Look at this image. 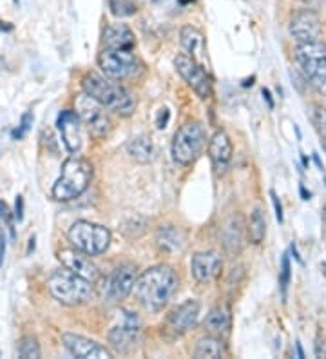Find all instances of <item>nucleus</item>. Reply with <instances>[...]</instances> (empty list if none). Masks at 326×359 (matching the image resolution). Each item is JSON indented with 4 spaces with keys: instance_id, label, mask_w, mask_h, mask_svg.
<instances>
[{
    "instance_id": "obj_1",
    "label": "nucleus",
    "mask_w": 326,
    "mask_h": 359,
    "mask_svg": "<svg viewBox=\"0 0 326 359\" xmlns=\"http://www.w3.org/2000/svg\"><path fill=\"white\" fill-rule=\"evenodd\" d=\"M176 289H178V276L167 265L149 269L135 283L136 299L152 312H158L165 307Z\"/></svg>"
},
{
    "instance_id": "obj_2",
    "label": "nucleus",
    "mask_w": 326,
    "mask_h": 359,
    "mask_svg": "<svg viewBox=\"0 0 326 359\" xmlns=\"http://www.w3.org/2000/svg\"><path fill=\"white\" fill-rule=\"evenodd\" d=\"M82 88L89 97L100 102L105 109L113 111L120 116H129L135 111L136 102L130 97V93L120 83L113 82V79H109V76L87 73L82 80Z\"/></svg>"
},
{
    "instance_id": "obj_3",
    "label": "nucleus",
    "mask_w": 326,
    "mask_h": 359,
    "mask_svg": "<svg viewBox=\"0 0 326 359\" xmlns=\"http://www.w3.org/2000/svg\"><path fill=\"white\" fill-rule=\"evenodd\" d=\"M93 178V165L83 158H69L62 165L60 178L53 185V198L58 202H69L79 198L89 187Z\"/></svg>"
},
{
    "instance_id": "obj_4",
    "label": "nucleus",
    "mask_w": 326,
    "mask_h": 359,
    "mask_svg": "<svg viewBox=\"0 0 326 359\" xmlns=\"http://www.w3.org/2000/svg\"><path fill=\"white\" fill-rule=\"evenodd\" d=\"M48 289L53 298L60 302L62 305H69V307L83 305L93 296L91 281L76 276L74 272L67 271V269L53 272L48 280Z\"/></svg>"
},
{
    "instance_id": "obj_5",
    "label": "nucleus",
    "mask_w": 326,
    "mask_h": 359,
    "mask_svg": "<svg viewBox=\"0 0 326 359\" xmlns=\"http://www.w3.org/2000/svg\"><path fill=\"white\" fill-rule=\"evenodd\" d=\"M296 60L310 86L326 97V44L319 40L299 44L296 48Z\"/></svg>"
},
{
    "instance_id": "obj_6",
    "label": "nucleus",
    "mask_w": 326,
    "mask_h": 359,
    "mask_svg": "<svg viewBox=\"0 0 326 359\" xmlns=\"http://www.w3.org/2000/svg\"><path fill=\"white\" fill-rule=\"evenodd\" d=\"M71 245L87 256H96L105 252L111 243V232L102 225L91 224V222H76L69 229Z\"/></svg>"
},
{
    "instance_id": "obj_7",
    "label": "nucleus",
    "mask_w": 326,
    "mask_h": 359,
    "mask_svg": "<svg viewBox=\"0 0 326 359\" xmlns=\"http://www.w3.org/2000/svg\"><path fill=\"white\" fill-rule=\"evenodd\" d=\"M205 131L198 122H189L178 129L172 140V158L182 165H189L200 156L205 147Z\"/></svg>"
},
{
    "instance_id": "obj_8",
    "label": "nucleus",
    "mask_w": 326,
    "mask_h": 359,
    "mask_svg": "<svg viewBox=\"0 0 326 359\" xmlns=\"http://www.w3.org/2000/svg\"><path fill=\"white\" fill-rule=\"evenodd\" d=\"M74 109H76V114L79 118L86 123V128L89 129L95 138H105V136L111 133V118L109 114L105 113V107L96 102L95 98L89 97L87 93H82V95H76L74 98Z\"/></svg>"
},
{
    "instance_id": "obj_9",
    "label": "nucleus",
    "mask_w": 326,
    "mask_h": 359,
    "mask_svg": "<svg viewBox=\"0 0 326 359\" xmlns=\"http://www.w3.org/2000/svg\"><path fill=\"white\" fill-rule=\"evenodd\" d=\"M142 334V323L135 312L122 311L118 316V323L109 330V343L120 354H129L136 348Z\"/></svg>"
},
{
    "instance_id": "obj_10",
    "label": "nucleus",
    "mask_w": 326,
    "mask_h": 359,
    "mask_svg": "<svg viewBox=\"0 0 326 359\" xmlns=\"http://www.w3.org/2000/svg\"><path fill=\"white\" fill-rule=\"evenodd\" d=\"M98 66L109 79L122 80L136 75L140 64L130 49L105 48L98 55Z\"/></svg>"
},
{
    "instance_id": "obj_11",
    "label": "nucleus",
    "mask_w": 326,
    "mask_h": 359,
    "mask_svg": "<svg viewBox=\"0 0 326 359\" xmlns=\"http://www.w3.org/2000/svg\"><path fill=\"white\" fill-rule=\"evenodd\" d=\"M174 66L182 75V79L191 86L192 91L201 100H207V98L212 97V83H210L209 76L205 73L203 66H200L194 58H191L189 55H178L176 60H174Z\"/></svg>"
},
{
    "instance_id": "obj_12",
    "label": "nucleus",
    "mask_w": 326,
    "mask_h": 359,
    "mask_svg": "<svg viewBox=\"0 0 326 359\" xmlns=\"http://www.w3.org/2000/svg\"><path fill=\"white\" fill-rule=\"evenodd\" d=\"M136 283V267L135 265H122L105 278L104 285H102V296L109 302H122L133 292Z\"/></svg>"
},
{
    "instance_id": "obj_13",
    "label": "nucleus",
    "mask_w": 326,
    "mask_h": 359,
    "mask_svg": "<svg viewBox=\"0 0 326 359\" xmlns=\"http://www.w3.org/2000/svg\"><path fill=\"white\" fill-rule=\"evenodd\" d=\"M290 35L299 42H315L321 36V22L313 9H301L290 22Z\"/></svg>"
},
{
    "instance_id": "obj_14",
    "label": "nucleus",
    "mask_w": 326,
    "mask_h": 359,
    "mask_svg": "<svg viewBox=\"0 0 326 359\" xmlns=\"http://www.w3.org/2000/svg\"><path fill=\"white\" fill-rule=\"evenodd\" d=\"M58 259H60L62 267L67 271L74 272L76 276L83 278L87 281H96L100 276V271L96 267L91 259L87 258L86 252H80L76 249H64L58 252Z\"/></svg>"
},
{
    "instance_id": "obj_15",
    "label": "nucleus",
    "mask_w": 326,
    "mask_h": 359,
    "mask_svg": "<svg viewBox=\"0 0 326 359\" xmlns=\"http://www.w3.org/2000/svg\"><path fill=\"white\" fill-rule=\"evenodd\" d=\"M62 343L74 358L80 359H111V352L102 346L100 343L87 339L83 336H76V334H62Z\"/></svg>"
},
{
    "instance_id": "obj_16",
    "label": "nucleus",
    "mask_w": 326,
    "mask_h": 359,
    "mask_svg": "<svg viewBox=\"0 0 326 359\" xmlns=\"http://www.w3.org/2000/svg\"><path fill=\"white\" fill-rule=\"evenodd\" d=\"M62 142L69 153H79L82 149V120L74 111H62L57 120Z\"/></svg>"
},
{
    "instance_id": "obj_17",
    "label": "nucleus",
    "mask_w": 326,
    "mask_h": 359,
    "mask_svg": "<svg viewBox=\"0 0 326 359\" xmlns=\"http://www.w3.org/2000/svg\"><path fill=\"white\" fill-rule=\"evenodd\" d=\"M198 318H200V303L191 299L170 312L167 325L174 334H185L198 323Z\"/></svg>"
},
{
    "instance_id": "obj_18",
    "label": "nucleus",
    "mask_w": 326,
    "mask_h": 359,
    "mask_svg": "<svg viewBox=\"0 0 326 359\" xmlns=\"http://www.w3.org/2000/svg\"><path fill=\"white\" fill-rule=\"evenodd\" d=\"M192 276L198 281L205 283L217 276V272L222 269V258L217 252L209 250V252H198L191 262Z\"/></svg>"
},
{
    "instance_id": "obj_19",
    "label": "nucleus",
    "mask_w": 326,
    "mask_h": 359,
    "mask_svg": "<svg viewBox=\"0 0 326 359\" xmlns=\"http://www.w3.org/2000/svg\"><path fill=\"white\" fill-rule=\"evenodd\" d=\"M179 42H182L183 49L189 53V57L194 58L198 64H205L207 62V46H205V36L200 31L192 26H185L179 33Z\"/></svg>"
},
{
    "instance_id": "obj_20",
    "label": "nucleus",
    "mask_w": 326,
    "mask_h": 359,
    "mask_svg": "<svg viewBox=\"0 0 326 359\" xmlns=\"http://www.w3.org/2000/svg\"><path fill=\"white\" fill-rule=\"evenodd\" d=\"M209 154L217 171H222V169H225L229 165V162L232 160V144L231 138L226 136L225 131H217L210 138Z\"/></svg>"
},
{
    "instance_id": "obj_21",
    "label": "nucleus",
    "mask_w": 326,
    "mask_h": 359,
    "mask_svg": "<svg viewBox=\"0 0 326 359\" xmlns=\"http://www.w3.org/2000/svg\"><path fill=\"white\" fill-rule=\"evenodd\" d=\"M105 48L133 49L135 48V33L125 24H109L104 31Z\"/></svg>"
},
{
    "instance_id": "obj_22",
    "label": "nucleus",
    "mask_w": 326,
    "mask_h": 359,
    "mask_svg": "<svg viewBox=\"0 0 326 359\" xmlns=\"http://www.w3.org/2000/svg\"><path fill=\"white\" fill-rule=\"evenodd\" d=\"M125 147L129 156L138 163H149L156 156V145H154L151 136L142 135L136 136V138H130Z\"/></svg>"
},
{
    "instance_id": "obj_23",
    "label": "nucleus",
    "mask_w": 326,
    "mask_h": 359,
    "mask_svg": "<svg viewBox=\"0 0 326 359\" xmlns=\"http://www.w3.org/2000/svg\"><path fill=\"white\" fill-rule=\"evenodd\" d=\"M185 232L179 227H174V225H167V227H161L156 232V245L161 250H167V252H176V250H182L185 247Z\"/></svg>"
},
{
    "instance_id": "obj_24",
    "label": "nucleus",
    "mask_w": 326,
    "mask_h": 359,
    "mask_svg": "<svg viewBox=\"0 0 326 359\" xmlns=\"http://www.w3.org/2000/svg\"><path fill=\"white\" fill-rule=\"evenodd\" d=\"M232 325V316L231 309L226 305H219V307H214L212 311L207 314L205 318V327L207 330L212 334H226Z\"/></svg>"
},
{
    "instance_id": "obj_25",
    "label": "nucleus",
    "mask_w": 326,
    "mask_h": 359,
    "mask_svg": "<svg viewBox=\"0 0 326 359\" xmlns=\"http://www.w3.org/2000/svg\"><path fill=\"white\" fill-rule=\"evenodd\" d=\"M226 354V346L225 343L219 339V337L207 336L201 337L198 345H196L194 355L198 359H217L223 358Z\"/></svg>"
},
{
    "instance_id": "obj_26",
    "label": "nucleus",
    "mask_w": 326,
    "mask_h": 359,
    "mask_svg": "<svg viewBox=\"0 0 326 359\" xmlns=\"http://www.w3.org/2000/svg\"><path fill=\"white\" fill-rule=\"evenodd\" d=\"M222 243L231 256H236L241 250V225L238 218H231L223 227Z\"/></svg>"
},
{
    "instance_id": "obj_27",
    "label": "nucleus",
    "mask_w": 326,
    "mask_h": 359,
    "mask_svg": "<svg viewBox=\"0 0 326 359\" xmlns=\"http://www.w3.org/2000/svg\"><path fill=\"white\" fill-rule=\"evenodd\" d=\"M266 234V219L263 216V210L261 207H256L250 215V219H248V238L252 243H261L265 240Z\"/></svg>"
},
{
    "instance_id": "obj_28",
    "label": "nucleus",
    "mask_w": 326,
    "mask_h": 359,
    "mask_svg": "<svg viewBox=\"0 0 326 359\" xmlns=\"http://www.w3.org/2000/svg\"><path fill=\"white\" fill-rule=\"evenodd\" d=\"M310 118H312L313 128H315L319 138H321L322 149L326 151V109L319 107V105H313L312 111H310Z\"/></svg>"
},
{
    "instance_id": "obj_29",
    "label": "nucleus",
    "mask_w": 326,
    "mask_h": 359,
    "mask_svg": "<svg viewBox=\"0 0 326 359\" xmlns=\"http://www.w3.org/2000/svg\"><path fill=\"white\" fill-rule=\"evenodd\" d=\"M147 229V222L140 216H135V218L125 219L122 224V232L127 238H140Z\"/></svg>"
},
{
    "instance_id": "obj_30",
    "label": "nucleus",
    "mask_w": 326,
    "mask_h": 359,
    "mask_svg": "<svg viewBox=\"0 0 326 359\" xmlns=\"http://www.w3.org/2000/svg\"><path fill=\"white\" fill-rule=\"evenodd\" d=\"M18 355H20L22 359L40 358V348L35 337H31V336L22 337L20 343H18Z\"/></svg>"
},
{
    "instance_id": "obj_31",
    "label": "nucleus",
    "mask_w": 326,
    "mask_h": 359,
    "mask_svg": "<svg viewBox=\"0 0 326 359\" xmlns=\"http://www.w3.org/2000/svg\"><path fill=\"white\" fill-rule=\"evenodd\" d=\"M109 8L116 17H130L136 13V4L133 0H109Z\"/></svg>"
},
{
    "instance_id": "obj_32",
    "label": "nucleus",
    "mask_w": 326,
    "mask_h": 359,
    "mask_svg": "<svg viewBox=\"0 0 326 359\" xmlns=\"http://www.w3.org/2000/svg\"><path fill=\"white\" fill-rule=\"evenodd\" d=\"M279 285H281L283 296H287V289L290 285V259H288V255L283 256L281 259V274H279Z\"/></svg>"
},
{
    "instance_id": "obj_33",
    "label": "nucleus",
    "mask_w": 326,
    "mask_h": 359,
    "mask_svg": "<svg viewBox=\"0 0 326 359\" xmlns=\"http://www.w3.org/2000/svg\"><path fill=\"white\" fill-rule=\"evenodd\" d=\"M31 126H33V114H31V113L22 114L20 126H18V129H15V131H13L15 140H22V138L27 135V131L31 129Z\"/></svg>"
},
{
    "instance_id": "obj_34",
    "label": "nucleus",
    "mask_w": 326,
    "mask_h": 359,
    "mask_svg": "<svg viewBox=\"0 0 326 359\" xmlns=\"http://www.w3.org/2000/svg\"><path fill=\"white\" fill-rule=\"evenodd\" d=\"M169 120H170V111L167 109V107H163V109H160V113H158V116H156V128L165 129L167 123H169Z\"/></svg>"
},
{
    "instance_id": "obj_35",
    "label": "nucleus",
    "mask_w": 326,
    "mask_h": 359,
    "mask_svg": "<svg viewBox=\"0 0 326 359\" xmlns=\"http://www.w3.org/2000/svg\"><path fill=\"white\" fill-rule=\"evenodd\" d=\"M270 198H272V203H274V209H276V218H278L279 224H283V207L281 202H279L278 194L274 191H270Z\"/></svg>"
},
{
    "instance_id": "obj_36",
    "label": "nucleus",
    "mask_w": 326,
    "mask_h": 359,
    "mask_svg": "<svg viewBox=\"0 0 326 359\" xmlns=\"http://www.w3.org/2000/svg\"><path fill=\"white\" fill-rule=\"evenodd\" d=\"M15 215H17L18 222H22L24 218V198L17 196V202H15Z\"/></svg>"
},
{
    "instance_id": "obj_37",
    "label": "nucleus",
    "mask_w": 326,
    "mask_h": 359,
    "mask_svg": "<svg viewBox=\"0 0 326 359\" xmlns=\"http://www.w3.org/2000/svg\"><path fill=\"white\" fill-rule=\"evenodd\" d=\"M4 255H6V236L2 229H0V267H2V263H4Z\"/></svg>"
},
{
    "instance_id": "obj_38",
    "label": "nucleus",
    "mask_w": 326,
    "mask_h": 359,
    "mask_svg": "<svg viewBox=\"0 0 326 359\" xmlns=\"http://www.w3.org/2000/svg\"><path fill=\"white\" fill-rule=\"evenodd\" d=\"M299 2L301 4L306 6L308 9H313V11H315V8H319V6H321L322 0H299Z\"/></svg>"
},
{
    "instance_id": "obj_39",
    "label": "nucleus",
    "mask_w": 326,
    "mask_h": 359,
    "mask_svg": "<svg viewBox=\"0 0 326 359\" xmlns=\"http://www.w3.org/2000/svg\"><path fill=\"white\" fill-rule=\"evenodd\" d=\"M9 218V209L4 203V200H0V219H8Z\"/></svg>"
},
{
    "instance_id": "obj_40",
    "label": "nucleus",
    "mask_w": 326,
    "mask_h": 359,
    "mask_svg": "<svg viewBox=\"0 0 326 359\" xmlns=\"http://www.w3.org/2000/svg\"><path fill=\"white\" fill-rule=\"evenodd\" d=\"M263 97H265V100L269 102V107L272 109L274 107V102H272V98H270V91L269 89H263Z\"/></svg>"
},
{
    "instance_id": "obj_41",
    "label": "nucleus",
    "mask_w": 326,
    "mask_h": 359,
    "mask_svg": "<svg viewBox=\"0 0 326 359\" xmlns=\"http://www.w3.org/2000/svg\"><path fill=\"white\" fill-rule=\"evenodd\" d=\"M290 249H292V255H294V258H296V259H297V262H299V263H301V258H299V255H297V249H296V245H292V247H290Z\"/></svg>"
},
{
    "instance_id": "obj_42",
    "label": "nucleus",
    "mask_w": 326,
    "mask_h": 359,
    "mask_svg": "<svg viewBox=\"0 0 326 359\" xmlns=\"http://www.w3.org/2000/svg\"><path fill=\"white\" fill-rule=\"evenodd\" d=\"M301 194H303V200H310V193H306V191H304L303 185H301Z\"/></svg>"
},
{
    "instance_id": "obj_43",
    "label": "nucleus",
    "mask_w": 326,
    "mask_h": 359,
    "mask_svg": "<svg viewBox=\"0 0 326 359\" xmlns=\"http://www.w3.org/2000/svg\"><path fill=\"white\" fill-rule=\"evenodd\" d=\"M296 348H297V355H299V358H304L303 348H301V343H296Z\"/></svg>"
}]
</instances>
